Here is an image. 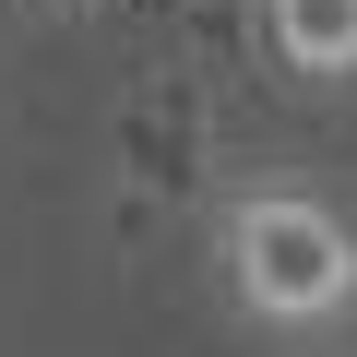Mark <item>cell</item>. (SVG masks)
<instances>
[{
    "mask_svg": "<svg viewBox=\"0 0 357 357\" xmlns=\"http://www.w3.org/2000/svg\"><path fill=\"white\" fill-rule=\"evenodd\" d=\"M250 36L310 96H345L357 84V0H250Z\"/></svg>",
    "mask_w": 357,
    "mask_h": 357,
    "instance_id": "7a4b0ae2",
    "label": "cell"
},
{
    "mask_svg": "<svg viewBox=\"0 0 357 357\" xmlns=\"http://www.w3.org/2000/svg\"><path fill=\"white\" fill-rule=\"evenodd\" d=\"M215 274L250 333L333 345L357 321V215L310 178H238L215 203Z\"/></svg>",
    "mask_w": 357,
    "mask_h": 357,
    "instance_id": "6da1fadb",
    "label": "cell"
}]
</instances>
